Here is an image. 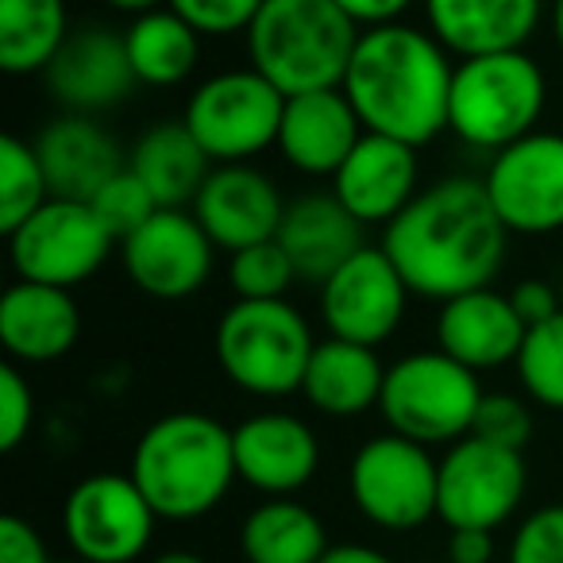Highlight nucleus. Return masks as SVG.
Instances as JSON below:
<instances>
[{"mask_svg": "<svg viewBox=\"0 0 563 563\" xmlns=\"http://www.w3.org/2000/svg\"><path fill=\"white\" fill-rule=\"evenodd\" d=\"M509 301H514V309L521 313V321L529 324V329H537V324L552 321V317L563 309L560 306L563 294H555L544 278H525V282H517L514 290H509Z\"/></svg>", "mask_w": 563, "mask_h": 563, "instance_id": "obj_40", "label": "nucleus"}, {"mask_svg": "<svg viewBox=\"0 0 563 563\" xmlns=\"http://www.w3.org/2000/svg\"><path fill=\"white\" fill-rule=\"evenodd\" d=\"M158 514L132 475H89L63 501V537L74 560L135 563L151 548Z\"/></svg>", "mask_w": 563, "mask_h": 563, "instance_id": "obj_12", "label": "nucleus"}, {"mask_svg": "<svg viewBox=\"0 0 563 563\" xmlns=\"http://www.w3.org/2000/svg\"><path fill=\"white\" fill-rule=\"evenodd\" d=\"M70 40L66 0H0V66L12 78L43 74Z\"/></svg>", "mask_w": 563, "mask_h": 563, "instance_id": "obj_30", "label": "nucleus"}, {"mask_svg": "<svg viewBox=\"0 0 563 563\" xmlns=\"http://www.w3.org/2000/svg\"><path fill=\"white\" fill-rule=\"evenodd\" d=\"M240 483L271 498H290L321 471V440L294 413H255L232 429Z\"/></svg>", "mask_w": 563, "mask_h": 563, "instance_id": "obj_18", "label": "nucleus"}, {"mask_svg": "<svg viewBox=\"0 0 563 563\" xmlns=\"http://www.w3.org/2000/svg\"><path fill=\"white\" fill-rule=\"evenodd\" d=\"M529 486L521 452L483 437L448 444L437 475V517L448 529H498L517 514Z\"/></svg>", "mask_w": 563, "mask_h": 563, "instance_id": "obj_11", "label": "nucleus"}, {"mask_svg": "<svg viewBox=\"0 0 563 563\" xmlns=\"http://www.w3.org/2000/svg\"><path fill=\"white\" fill-rule=\"evenodd\" d=\"M35 155L47 174L51 197H74L89 201L112 174L124 170L117 140L81 112H63L40 135H35Z\"/></svg>", "mask_w": 563, "mask_h": 563, "instance_id": "obj_24", "label": "nucleus"}, {"mask_svg": "<svg viewBox=\"0 0 563 563\" xmlns=\"http://www.w3.org/2000/svg\"><path fill=\"white\" fill-rule=\"evenodd\" d=\"M329 548L324 521L298 498H266L240 525L247 563H321Z\"/></svg>", "mask_w": 563, "mask_h": 563, "instance_id": "obj_28", "label": "nucleus"}, {"mask_svg": "<svg viewBox=\"0 0 563 563\" xmlns=\"http://www.w3.org/2000/svg\"><path fill=\"white\" fill-rule=\"evenodd\" d=\"M47 201L51 186L40 155H35V143H24L20 135H4L0 140V232L12 235Z\"/></svg>", "mask_w": 563, "mask_h": 563, "instance_id": "obj_31", "label": "nucleus"}, {"mask_svg": "<svg viewBox=\"0 0 563 563\" xmlns=\"http://www.w3.org/2000/svg\"><path fill=\"white\" fill-rule=\"evenodd\" d=\"M120 255L135 290L158 301H181L201 294L205 282L212 278L217 243L209 240L194 212L158 209L147 224L120 243Z\"/></svg>", "mask_w": 563, "mask_h": 563, "instance_id": "obj_15", "label": "nucleus"}, {"mask_svg": "<svg viewBox=\"0 0 563 563\" xmlns=\"http://www.w3.org/2000/svg\"><path fill=\"white\" fill-rule=\"evenodd\" d=\"M209 163V151L197 143V135L186 128V120L151 124L135 140L132 158H128V166L140 174L143 186L155 194L158 209H186V205H194L205 178L212 174Z\"/></svg>", "mask_w": 563, "mask_h": 563, "instance_id": "obj_27", "label": "nucleus"}, {"mask_svg": "<svg viewBox=\"0 0 563 563\" xmlns=\"http://www.w3.org/2000/svg\"><path fill=\"white\" fill-rule=\"evenodd\" d=\"M81 336V313L70 290L16 282L0 298V344L16 363H55L74 352Z\"/></svg>", "mask_w": 563, "mask_h": 563, "instance_id": "obj_22", "label": "nucleus"}, {"mask_svg": "<svg viewBox=\"0 0 563 563\" xmlns=\"http://www.w3.org/2000/svg\"><path fill=\"white\" fill-rule=\"evenodd\" d=\"M128 475L158 521H197L212 514L240 478L232 429L197 409L158 417L135 440Z\"/></svg>", "mask_w": 563, "mask_h": 563, "instance_id": "obj_3", "label": "nucleus"}, {"mask_svg": "<svg viewBox=\"0 0 563 563\" xmlns=\"http://www.w3.org/2000/svg\"><path fill=\"white\" fill-rule=\"evenodd\" d=\"M548 104V78L525 51L460 58L448 97V132L475 151L501 147L537 132Z\"/></svg>", "mask_w": 563, "mask_h": 563, "instance_id": "obj_5", "label": "nucleus"}, {"mask_svg": "<svg viewBox=\"0 0 563 563\" xmlns=\"http://www.w3.org/2000/svg\"><path fill=\"white\" fill-rule=\"evenodd\" d=\"M529 336V324L514 309L509 294H498L494 286L460 294L452 301H440L437 313V344L463 367L494 371L517 363L521 344Z\"/></svg>", "mask_w": 563, "mask_h": 563, "instance_id": "obj_21", "label": "nucleus"}, {"mask_svg": "<svg viewBox=\"0 0 563 563\" xmlns=\"http://www.w3.org/2000/svg\"><path fill=\"white\" fill-rule=\"evenodd\" d=\"M540 12L544 0H424L429 32L460 58L525 51Z\"/></svg>", "mask_w": 563, "mask_h": 563, "instance_id": "obj_23", "label": "nucleus"}, {"mask_svg": "<svg viewBox=\"0 0 563 563\" xmlns=\"http://www.w3.org/2000/svg\"><path fill=\"white\" fill-rule=\"evenodd\" d=\"M409 286L383 247H360L321 282V317L329 336L378 347L401 329Z\"/></svg>", "mask_w": 563, "mask_h": 563, "instance_id": "obj_14", "label": "nucleus"}, {"mask_svg": "<svg viewBox=\"0 0 563 563\" xmlns=\"http://www.w3.org/2000/svg\"><path fill=\"white\" fill-rule=\"evenodd\" d=\"M363 120L355 117L344 89H313V93L286 97L278 143L282 158L309 178H332L344 158L363 140Z\"/></svg>", "mask_w": 563, "mask_h": 563, "instance_id": "obj_20", "label": "nucleus"}, {"mask_svg": "<svg viewBox=\"0 0 563 563\" xmlns=\"http://www.w3.org/2000/svg\"><path fill=\"white\" fill-rule=\"evenodd\" d=\"M509 228L494 212L483 178H444L421 189L386 224L378 247L390 255L409 294L452 301L483 290L506 263Z\"/></svg>", "mask_w": 563, "mask_h": 563, "instance_id": "obj_1", "label": "nucleus"}, {"mask_svg": "<svg viewBox=\"0 0 563 563\" xmlns=\"http://www.w3.org/2000/svg\"><path fill=\"white\" fill-rule=\"evenodd\" d=\"M286 93L255 66L220 70L194 89L186 104V128L197 135L212 163H247L278 143Z\"/></svg>", "mask_w": 563, "mask_h": 563, "instance_id": "obj_8", "label": "nucleus"}, {"mask_svg": "<svg viewBox=\"0 0 563 563\" xmlns=\"http://www.w3.org/2000/svg\"><path fill=\"white\" fill-rule=\"evenodd\" d=\"M35 424L32 383L16 363H0V452H16Z\"/></svg>", "mask_w": 563, "mask_h": 563, "instance_id": "obj_38", "label": "nucleus"}, {"mask_svg": "<svg viewBox=\"0 0 563 563\" xmlns=\"http://www.w3.org/2000/svg\"><path fill=\"white\" fill-rule=\"evenodd\" d=\"M274 240L286 247L301 282L321 286L332 271L347 263L363 243V224L340 205L336 194H309L286 205V217Z\"/></svg>", "mask_w": 563, "mask_h": 563, "instance_id": "obj_25", "label": "nucleus"}, {"mask_svg": "<svg viewBox=\"0 0 563 563\" xmlns=\"http://www.w3.org/2000/svg\"><path fill=\"white\" fill-rule=\"evenodd\" d=\"M514 367L525 398L563 413V309L552 321L529 329Z\"/></svg>", "mask_w": 563, "mask_h": 563, "instance_id": "obj_32", "label": "nucleus"}, {"mask_svg": "<svg viewBox=\"0 0 563 563\" xmlns=\"http://www.w3.org/2000/svg\"><path fill=\"white\" fill-rule=\"evenodd\" d=\"M452 78L455 66L437 35L386 24L360 35L340 89L367 132L424 147L448 132Z\"/></svg>", "mask_w": 563, "mask_h": 563, "instance_id": "obj_2", "label": "nucleus"}, {"mask_svg": "<svg viewBox=\"0 0 563 563\" xmlns=\"http://www.w3.org/2000/svg\"><path fill=\"white\" fill-rule=\"evenodd\" d=\"M128 63L140 86L151 89H174L197 70L201 58V35L186 24L174 9H151L132 16L124 27Z\"/></svg>", "mask_w": 563, "mask_h": 563, "instance_id": "obj_29", "label": "nucleus"}, {"mask_svg": "<svg viewBox=\"0 0 563 563\" xmlns=\"http://www.w3.org/2000/svg\"><path fill=\"white\" fill-rule=\"evenodd\" d=\"M340 9L355 20L360 27H386V24H401V16L409 12L413 0H336Z\"/></svg>", "mask_w": 563, "mask_h": 563, "instance_id": "obj_41", "label": "nucleus"}, {"mask_svg": "<svg viewBox=\"0 0 563 563\" xmlns=\"http://www.w3.org/2000/svg\"><path fill=\"white\" fill-rule=\"evenodd\" d=\"M471 437H483L498 448L521 452L532 437V409L525 406V398H517V394H506V390L483 394L475 424H471Z\"/></svg>", "mask_w": 563, "mask_h": 563, "instance_id": "obj_35", "label": "nucleus"}, {"mask_svg": "<svg viewBox=\"0 0 563 563\" xmlns=\"http://www.w3.org/2000/svg\"><path fill=\"white\" fill-rule=\"evenodd\" d=\"M509 235H552L563 228V135L529 132L501 147L483 178Z\"/></svg>", "mask_w": 563, "mask_h": 563, "instance_id": "obj_13", "label": "nucleus"}, {"mask_svg": "<svg viewBox=\"0 0 563 563\" xmlns=\"http://www.w3.org/2000/svg\"><path fill=\"white\" fill-rule=\"evenodd\" d=\"M360 35L336 0H266L247 27V55L266 81L298 97L344 86Z\"/></svg>", "mask_w": 563, "mask_h": 563, "instance_id": "obj_4", "label": "nucleus"}, {"mask_svg": "<svg viewBox=\"0 0 563 563\" xmlns=\"http://www.w3.org/2000/svg\"><path fill=\"white\" fill-rule=\"evenodd\" d=\"M101 4H109V9H117V12H128V16H140V12L158 9L166 0H101Z\"/></svg>", "mask_w": 563, "mask_h": 563, "instance_id": "obj_44", "label": "nucleus"}, {"mask_svg": "<svg viewBox=\"0 0 563 563\" xmlns=\"http://www.w3.org/2000/svg\"><path fill=\"white\" fill-rule=\"evenodd\" d=\"M117 243L120 240L104 228L89 201L51 197L9 235V258L20 282L74 290L109 263Z\"/></svg>", "mask_w": 563, "mask_h": 563, "instance_id": "obj_10", "label": "nucleus"}, {"mask_svg": "<svg viewBox=\"0 0 563 563\" xmlns=\"http://www.w3.org/2000/svg\"><path fill=\"white\" fill-rule=\"evenodd\" d=\"M194 217L220 251H243L274 240L286 217L278 186L247 163H217L194 201Z\"/></svg>", "mask_w": 563, "mask_h": 563, "instance_id": "obj_17", "label": "nucleus"}, {"mask_svg": "<svg viewBox=\"0 0 563 563\" xmlns=\"http://www.w3.org/2000/svg\"><path fill=\"white\" fill-rule=\"evenodd\" d=\"M483 394L475 371L437 347V352L401 355L386 367L378 413L386 417L390 432L424 448L455 444L471 437Z\"/></svg>", "mask_w": 563, "mask_h": 563, "instance_id": "obj_7", "label": "nucleus"}, {"mask_svg": "<svg viewBox=\"0 0 563 563\" xmlns=\"http://www.w3.org/2000/svg\"><path fill=\"white\" fill-rule=\"evenodd\" d=\"M43 81L66 112H81V117L117 109L140 86L128 63L124 32H112L104 24H86L70 32L55 63L43 70Z\"/></svg>", "mask_w": 563, "mask_h": 563, "instance_id": "obj_16", "label": "nucleus"}, {"mask_svg": "<svg viewBox=\"0 0 563 563\" xmlns=\"http://www.w3.org/2000/svg\"><path fill=\"white\" fill-rule=\"evenodd\" d=\"M417 181H421L417 147L390 140V135L363 132L355 151L344 158V166L332 174V194L367 228V224H390L421 194Z\"/></svg>", "mask_w": 563, "mask_h": 563, "instance_id": "obj_19", "label": "nucleus"}, {"mask_svg": "<svg viewBox=\"0 0 563 563\" xmlns=\"http://www.w3.org/2000/svg\"><path fill=\"white\" fill-rule=\"evenodd\" d=\"M506 563H563V506H540L514 529Z\"/></svg>", "mask_w": 563, "mask_h": 563, "instance_id": "obj_36", "label": "nucleus"}, {"mask_svg": "<svg viewBox=\"0 0 563 563\" xmlns=\"http://www.w3.org/2000/svg\"><path fill=\"white\" fill-rule=\"evenodd\" d=\"M89 205H93V212L104 220V228H109L120 243L158 212L155 194L143 186L140 174H135L132 166H124L120 174H112V178L104 181L93 197H89Z\"/></svg>", "mask_w": 563, "mask_h": 563, "instance_id": "obj_34", "label": "nucleus"}, {"mask_svg": "<svg viewBox=\"0 0 563 563\" xmlns=\"http://www.w3.org/2000/svg\"><path fill=\"white\" fill-rule=\"evenodd\" d=\"M494 532L490 529H452L448 537V563H490Z\"/></svg>", "mask_w": 563, "mask_h": 563, "instance_id": "obj_42", "label": "nucleus"}, {"mask_svg": "<svg viewBox=\"0 0 563 563\" xmlns=\"http://www.w3.org/2000/svg\"><path fill=\"white\" fill-rule=\"evenodd\" d=\"M151 563H209L205 555H197V552H163V555H155Z\"/></svg>", "mask_w": 563, "mask_h": 563, "instance_id": "obj_45", "label": "nucleus"}, {"mask_svg": "<svg viewBox=\"0 0 563 563\" xmlns=\"http://www.w3.org/2000/svg\"><path fill=\"white\" fill-rule=\"evenodd\" d=\"M63 563H86V560H63Z\"/></svg>", "mask_w": 563, "mask_h": 563, "instance_id": "obj_47", "label": "nucleus"}, {"mask_svg": "<svg viewBox=\"0 0 563 563\" xmlns=\"http://www.w3.org/2000/svg\"><path fill=\"white\" fill-rule=\"evenodd\" d=\"M0 563H51L47 544L32 521L16 514L0 517Z\"/></svg>", "mask_w": 563, "mask_h": 563, "instance_id": "obj_39", "label": "nucleus"}, {"mask_svg": "<svg viewBox=\"0 0 563 563\" xmlns=\"http://www.w3.org/2000/svg\"><path fill=\"white\" fill-rule=\"evenodd\" d=\"M266 0H166L197 35H240L255 24Z\"/></svg>", "mask_w": 563, "mask_h": 563, "instance_id": "obj_37", "label": "nucleus"}, {"mask_svg": "<svg viewBox=\"0 0 563 563\" xmlns=\"http://www.w3.org/2000/svg\"><path fill=\"white\" fill-rule=\"evenodd\" d=\"M217 363L228 383L255 398H286L306 383L313 360V332L298 306L286 298L243 301L228 306L212 332Z\"/></svg>", "mask_w": 563, "mask_h": 563, "instance_id": "obj_6", "label": "nucleus"}, {"mask_svg": "<svg viewBox=\"0 0 563 563\" xmlns=\"http://www.w3.org/2000/svg\"><path fill=\"white\" fill-rule=\"evenodd\" d=\"M386 383V367L375 347L352 340H317L301 394L324 417H360L378 406Z\"/></svg>", "mask_w": 563, "mask_h": 563, "instance_id": "obj_26", "label": "nucleus"}, {"mask_svg": "<svg viewBox=\"0 0 563 563\" xmlns=\"http://www.w3.org/2000/svg\"><path fill=\"white\" fill-rule=\"evenodd\" d=\"M552 32H555V43H560V51H563V0H555V9H552Z\"/></svg>", "mask_w": 563, "mask_h": 563, "instance_id": "obj_46", "label": "nucleus"}, {"mask_svg": "<svg viewBox=\"0 0 563 563\" xmlns=\"http://www.w3.org/2000/svg\"><path fill=\"white\" fill-rule=\"evenodd\" d=\"M294 282H301V278L278 240L251 243V247H243V251H232V258H228V286H232V294L243 301L286 298V294L294 290Z\"/></svg>", "mask_w": 563, "mask_h": 563, "instance_id": "obj_33", "label": "nucleus"}, {"mask_svg": "<svg viewBox=\"0 0 563 563\" xmlns=\"http://www.w3.org/2000/svg\"><path fill=\"white\" fill-rule=\"evenodd\" d=\"M321 563H394V560L371 544H332L321 555Z\"/></svg>", "mask_w": 563, "mask_h": 563, "instance_id": "obj_43", "label": "nucleus"}, {"mask_svg": "<svg viewBox=\"0 0 563 563\" xmlns=\"http://www.w3.org/2000/svg\"><path fill=\"white\" fill-rule=\"evenodd\" d=\"M440 460L398 432L375 437L352 455L347 494L355 509L383 532H413L437 517Z\"/></svg>", "mask_w": 563, "mask_h": 563, "instance_id": "obj_9", "label": "nucleus"}]
</instances>
